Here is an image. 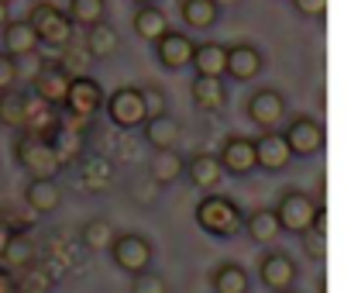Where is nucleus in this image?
Listing matches in <instances>:
<instances>
[{
  "mask_svg": "<svg viewBox=\"0 0 351 293\" xmlns=\"http://www.w3.org/2000/svg\"><path fill=\"white\" fill-rule=\"evenodd\" d=\"M14 159L28 173V180H56V173L62 169V163H59V156L52 149V141L45 134H35V131H28L25 138H18Z\"/></svg>",
  "mask_w": 351,
  "mask_h": 293,
  "instance_id": "f257e3e1",
  "label": "nucleus"
},
{
  "mask_svg": "<svg viewBox=\"0 0 351 293\" xmlns=\"http://www.w3.org/2000/svg\"><path fill=\"white\" fill-rule=\"evenodd\" d=\"M117 49H121L117 28H110L107 21L90 25V32H86V52H90L93 59H110V56H117Z\"/></svg>",
  "mask_w": 351,
  "mask_h": 293,
  "instance_id": "5701e85b",
  "label": "nucleus"
},
{
  "mask_svg": "<svg viewBox=\"0 0 351 293\" xmlns=\"http://www.w3.org/2000/svg\"><path fill=\"white\" fill-rule=\"evenodd\" d=\"M69 21L73 25H83V28H90V25H97V21H104V14H107V0H69Z\"/></svg>",
  "mask_w": 351,
  "mask_h": 293,
  "instance_id": "c756f323",
  "label": "nucleus"
},
{
  "mask_svg": "<svg viewBox=\"0 0 351 293\" xmlns=\"http://www.w3.org/2000/svg\"><path fill=\"white\" fill-rule=\"evenodd\" d=\"M28 25L35 28V35H38V42H42V45L62 49V45H69V42H73V21H69V14H66L62 8L49 4V0H38V4L32 8Z\"/></svg>",
  "mask_w": 351,
  "mask_h": 293,
  "instance_id": "7ed1b4c3",
  "label": "nucleus"
},
{
  "mask_svg": "<svg viewBox=\"0 0 351 293\" xmlns=\"http://www.w3.org/2000/svg\"><path fill=\"white\" fill-rule=\"evenodd\" d=\"M62 107H69L73 117H93L104 107V86L93 76H73Z\"/></svg>",
  "mask_w": 351,
  "mask_h": 293,
  "instance_id": "6e6552de",
  "label": "nucleus"
},
{
  "mask_svg": "<svg viewBox=\"0 0 351 293\" xmlns=\"http://www.w3.org/2000/svg\"><path fill=\"white\" fill-rule=\"evenodd\" d=\"M183 166H186V159L176 152V149H155V159H152V180H155L158 187L176 183V180L183 176Z\"/></svg>",
  "mask_w": 351,
  "mask_h": 293,
  "instance_id": "393cba45",
  "label": "nucleus"
},
{
  "mask_svg": "<svg viewBox=\"0 0 351 293\" xmlns=\"http://www.w3.org/2000/svg\"><path fill=\"white\" fill-rule=\"evenodd\" d=\"M183 173L193 180L197 190H214V187L224 180V169H221L217 156H210V152H197V156H190L186 166H183Z\"/></svg>",
  "mask_w": 351,
  "mask_h": 293,
  "instance_id": "dca6fc26",
  "label": "nucleus"
},
{
  "mask_svg": "<svg viewBox=\"0 0 351 293\" xmlns=\"http://www.w3.org/2000/svg\"><path fill=\"white\" fill-rule=\"evenodd\" d=\"M11 235H14V228H11V224H4V221H0V252H4V245L11 242Z\"/></svg>",
  "mask_w": 351,
  "mask_h": 293,
  "instance_id": "ea45409f",
  "label": "nucleus"
},
{
  "mask_svg": "<svg viewBox=\"0 0 351 293\" xmlns=\"http://www.w3.org/2000/svg\"><path fill=\"white\" fill-rule=\"evenodd\" d=\"M18 83V73H14V56L0 52V90H11Z\"/></svg>",
  "mask_w": 351,
  "mask_h": 293,
  "instance_id": "e433bc0d",
  "label": "nucleus"
},
{
  "mask_svg": "<svg viewBox=\"0 0 351 293\" xmlns=\"http://www.w3.org/2000/svg\"><path fill=\"white\" fill-rule=\"evenodd\" d=\"M190 97L200 110H221L228 104V90L221 76H193L190 83Z\"/></svg>",
  "mask_w": 351,
  "mask_h": 293,
  "instance_id": "f3484780",
  "label": "nucleus"
},
{
  "mask_svg": "<svg viewBox=\"0 0 351 293\" xmlns=\"http://www.w3.org/2000/svg\"><path fill=\"white\" fill-rule=\"evenodd\" d=\"M32 259H35V245H32L21 231H14V235H11V242L4 245V252H0V262L18 269V266H28Z\"/></svg>",
  "mask_w": 351,
  "mask_h": 293,
  "instance_id": "2f4dec72",
  "label": "nucleus"
},
{
  "mask_svg": "<svg viewBox=\"0 0 351 293\" xmlns=\"http://www.w3.org/2000/svg\"><path fill=\"white\" fill-rule=\"evenodd\" d=\"M131 4H138V8H145V4H155V0H131Z\"/></svg>",
  "mask_w": 351,
  "mask_h": 293,
  "instance_id": "37998d69",
  "label": "nucleus"
},
{
  "mask_svg": "<svg viewBox=\"0 0 351 293\" xmlns=\"http://www.w3.org/2000/svg\"><path fill=\"white\" fill-rule=\"evenodd\" d=\"M0 32H4V52L8 56H25V52H38L42 49V42H38L35 28L28 25V18L25 21H8Z\"/></svg>",
  "mask_w": 351,
  "mask_h": 293,
  "instance_id": "aec40b11",
  "label": "nucleus"
},
{
  "mask_svg": "<svg viewBox=\"0 0 351 293\" xmlns=\"http://www.w3.org/2000/svg\"><path fill=\"white\" fill-rule=\"evenodd\" d=\"M217 163H221L224 173L248 176V173L255 169V145H252V138H245V134H228Z\"/></svg>",
  "mask_w": 351,
  "mask_h": 293,
  "instance_id": "4468645a",
  "label": "nucleus"
},
{
  "mask_svg": "<svg viewBox=\"0 0 351 293\" xmlns=\"http://www.w3.org/2000/svg\"><path fill=\"white\" fill-rule=\"evenodd\" d=\"M210 286L214 293H248V272L238 262H221L210 272Z\"/></svg>",
  "mask_w": 351,
  "mask_h": 293,
  "instance_id": "b1692460",
  "label": "nucleus"
},
{
  "mask_svg": "<svg viewBox=\"0 0 351 293\" xmlns=\"http://www.w3.org/2000/svg\"><path fill=\"white\" fill-rule=\"evenodd\" d=\"M152 45H155V59H158L165 69H186L190 59H193V49H197L183 32H172V28L162 32Z\"/></svg>",
  "mask_w": 351,
  "mask_h": 293,
  "instance_id": "f8f14e48",
  "label": "nucleus"
},
{
  "mask_svg": "<svg viewBox=\"0 0 351 293\" xmlns=\"http://www.w3.org/2000/svg\"><path fill=\"white\" fill-rule=\"evenodd\" d=\"M42 66H45V56H38V52L14 56V73H18V80H21V83H32V80L42 73Z\"/></svg>",
  "mask_w": 351,
  "mask_h": 293,
  "instance_id": "72a5a7b5",
  "label": "nucleus"
},
{
  "mask_svg": "<svg viewBox=\"0 0 351 293\" xmlns=\"http://www.w3.org/2000/svg\"><path fill=\"white\" fill-rule=\"evenodd\" d=\"M258 276H262L265 290L282 293V290H293L300 269H296V262H293L289 255H282V252H269V255L262 259V266H258Z\"/></svg>",
  "mask_w": 351,
  "mask_h": 293,
  "instance_id": "2eb2a0df",
  "label": "nucleus"
},
{
  "mask_svg": "<svg viewBox=\"0 0 351 293\" xmlns=\"http://www.w3.org/2000/svg\"><path fill=\"white\" fill-rule=\"evenodd\" d=\"M286 145H289V152L293 156H317L324 149V128L313 121V117H296L286 124L282 131Z\"/></svg>",
  "mask_w": 351,
  "mask_h": 293,
  "instance_id": "9d476101",
  "label": "nucleus"
},
{
  "mask_svg": "<svg viewBox=\"0 0 351 293\" xmlns=\"http://www.w3.org/2000/svg\"><path fill=\"white\" fill-rule=\"evenodd\" d=\"M245 231H248V238L255 242V245H272L279 235H282V228H279V218H276V211H269V207H258V211H252L248 218H245V224H241Z\"/></svg>",
  "mask_w": 351,
  "mask_h": 293,
  "instance_id": "412c9836",
  "label": "nucleus"
},
{
  "mask_svg": "<svg viewBox=\"0 0 351 293\" xmlns=\"http://www.w3.org/2000/svg\"><path fill=\"white\" fill-rule=\"evenodd\" d=\"M80 242H83V248H90V252H104V248H110V242H114V224H110L107 218H90V221L83 224V231H80Z\"/></svg>",
  "mask_w": 351,
  "mask_h": 293,
  "instance_id": "cd10ccee",
  "label": "nucleus"
},
{
  "mask_svg": "<svg viewBox=\"0 0 351 293\" xmlns=\"http://www.w3.org/2000/svg\"><path fill=\"white\" fill-rule=\"evenodd\" d=\"M69 80L73 73L62 66V62H45L42 73L32 80V90L38 100H45L49 107H62L66 104V93H69Z\"/></svg>",
  "mask_w": 351,
  "mask_h": 293,
  "instance_id": "0eeeda50",
  "label": "nucleus"
},
{
  "mask_svg": "<svg viewBox=\"0 0 351 293\" xmlns=\"http://www.w3.org/2000/svg\"><path fill=\"white\" fill-rule=\"evenodd\" d=\"M248 117H252V124H258L262 131H272L282 117H286V97L279 93V90H255L252 97H248Z\"/></svg>",
  "mask_w": 351,
  "mask_h": 293,
  "instance_id": "9b49d317",
  "label": "nucleus"
},
{
  "mask_svg": "<svg viewBox=\"0 0 351 293\" xmlns=\"http://www.w3.org/2000/svg\"><path fill=\"white\" fill-rule=\"evenodd\" d=\"M4 4H11V0H4Z\"/></svg>",
  "mask_w": 351,
  "mask_h": 293,
  "instance_id": "a18cd8bd",
  "label": "nucleus"
},
{
  "mask_svg": "<svg viewBox=\"0 0 351 293\" xmlns=\"http://www.w3.org/2000/svg\"><path fill=\"white\" fill-rule=\"evenodd\" d=\"M224 62H228V45L221 42H204L193 49L190 66L197 69V76H224Z\"/></svg>",
  "mask_w": 351,
  "mask_h": 293,
  "instance_id": "4be33fe9",
  "label": "nucleus"
},
{
  "mask_svg": "<svg viewBox=\"0 0 351 293\" xmlns=\"http://www.w3.org/2000/svg\"><path fill=\"white\" fill-rule=\"evenodd\" d=\"M262 69H265V56H262V49H258V45H252V42L228 45L224 76H231V80H238V83H248V80H255Z\"/></svg>",
  "mask_w": 351,
  "mask_h": 293,
  "instance_id": "1a4fd4ad",
  "label": "nucleus"
},
{
  "mask_svg": "<svg viewBox=\"0 0 351 293\" xmlns=\"http://www.w3.org/2000/svg\"><path fill=\"white\" fill-rule=\"evenodd\" d=\"M214 4H217V8H221V4L228 8V4H238V0H214Z\"/></svg>",
  "mask_w": 351,
  "mask_h": 293,
  "instance_id": "79ce46f5",
  "label": "nucleus"
},
{
  "mask_svg": "<svg viewBox=\"0 0 351 293\" xmlns=\"http://www.w3.org/2000/svg\"><path fill=\"white\" fill-rule=\"evenodd\" d=\"M131 293H165V279L152 269L145 272H134V283H131Z\"/></svg>",
  "mask_w": 351,
  "mask_h": 293,
  "instance_id": "f704fd0d",
  "label": "nucleus"
},
{
  "mask_svg": "<svg viewBox=\"0 0 351 293\" xmlns=\"http://www.w3.org/2000/svg\"><path fill=\"white\" fill-rule=\"evenodd\" d=\"M18 286H14V276L8 272V269H0V293H14Z\"/></svg>",
  "mask_w": 351,
  "mask_h": 293,
  "instance_id": "58836bf2",
  "label": "nucleus"
},
{
  "mask_svg": "<svg viewBox=\"0 0 351 293\" xmlns=\"http://www.w3.org/2000/svg\"><path fill=\"white\" fill-rule=\"evenodd\" d=\"M193 218H197V224H200L207 235H214V238H231V235H238L241 224H245L241 207H238L231 197H221V194L204 197V200L197 204Z\"/></svg>",
  "mask_w": 351,
  "mask_h": 293,
  "instance_id": "f03ea898",
  "label": "nucleus"
},
{
  "mask_svg": "<svg viewBox=\"0 0 351 293\" xmlns=\"http://www.w3.org/2000/svg\"><path fill=\"white\" fill-rule=\"evenodd\" d=\"M49 141H52V149H56V156H59V163L66 166L73 156H80V149H83V138L76 134V131H56V134H45Z\"/></svg>",
  "mask_w": 351,
  "mask_h": 293,
  "instance_id": "473e14b6",
  "label": "nucleus"
},
{
  "mask_svg": "<svg viewBox=\"0 0 351 293\" xmlns=\"http://www.w3.org/2000/svg\"><path fill=\"white\" fill-rule=\"evenodd\" d=\"M282 293H293V290H282Z\"/></svg>",
  "mask_w": 351,
  "mask_h": 293,
  "instance_id": "c03bdc74",
  "label": "nucleus"
},
{
  "mask_svg": "<svg viewBox=\"0 0 351 293\" xmlns=\"http://www.w3.org/2000/svg\"><path fill=\"white\" fill-rule=\"evenodd\" d=\"M300 238H303L306 255H310L313 262H324V255H327V214L317 211L313 224H310L306 231H300Z\"/></svg>",
  "mask_w": 351,
  "mask_h": 293,
  "instance_id": "c85d7f7f",
  "label": "nucleus"
},
{
  "mask_svg": "<svg viewBox=\"0 0 351 293\" xmlns=\"http://www.w3.org/2000/svg\"><path fill=\"white\" fill-rule=\"evenodd\" d=\"M0 124L8 128H25V93L11 90H0Z\"/></svg>",
  "mask_w": 351,
  "mask_h": 293,
  "instance_id": "7c9ffc66",
  "label": "nucleus"
},
{
  "mask_svg": "<svg viewBox=\"0 0 351 293\" xmlns=\"http://www.w3.org/2000/svg\"><path fill=\"white\" fill-rule=\"evenodd\" d=\"M317 211H320V207H317L306 194H300V190H286L282 200H279V207H276V218H279V228H282V231L300 235V231H306V228L313 224Z\"/></svg>",
  "mask_w": 351,
  "mask_h": 293,
  "instance_id": "423d86ee",
  "label": "nucleus"
},
{
  "mask_svg": "<svg viewBox=\"0 0 351 293\" xmlns=\"http://www.w3.org/2000/svg\"><path fill=\"white\" fill-rule=\"evenodd\" d=\"M14 293H18V290H14Z\"/></svg>",
  "mask_w": 351,
  "mask_h": 293,
  "instance_id": "49530a36",
  "label": "nucleus"
},
{
  "mask_svg": "<svg viewBox=\"0 0 351 293\" xmlns=\"http://www.w3.org/2000/svg\"><path fill=\"white\" fill-rule=\"evenodd\" d=\"M252 145H255V169L282 173V169L289 166V159H293L286 138H282V134H276V131H265V134H262V138H255Z\"/></svg>",
  "mask_w": 351,
  "mask_h": 293,
  "instance_id": "ddd939ff",
  "label": "nucleus"
},
{
  "mask_svg": "<svg viewBox=\"0 0 351 293\" xmlns=\"http://www.w3.org/2000/svg\"><path fill=\"white\" fill-rule=\"evenodd\" d=\"M145 141L152 149H176L180 141V121L172 114H155V117H145Z\"/></svg>",
  "mask_w": 351,
  "mask_h": 293,
  "instance_id": "a211bd4d",
  "label": "nucleus"
},
{
  "mask_svg": "<svg viewBox=\"0 0 351 293\" xmlns=\"http://www.w3.org/2000/svg\"><path fill=\"white\" fill-rule=\"evenodd\" d=\"M25 204L35 211V214H52L59 204H62V190L56 180H28L25 187Z\"/></svg>",
  "mask_w": 351,
  "mask_h": 293,
  "instance_id": "6ab92c4d",
  "label": "nucleus"
},
{
  "mask_svg": "<svg viewBox=\"0 0 351 293\" xmlns=\"http://www.w3.org/2000/svg\"><path fill=\"white\" fill-rule=\"evenodd\" d=\"M162 32H169V21H165V14H162L155 4H145V8H138V14H134V35H138V38H145V42H155Z\"/></svg>",
  "mask_w": 351,
  "mask_h": 293,
  "instance_id": "bb28decb",
  "label": "nucleus"
},
{
  "mask_svg": "<svg viewBox=\"0 0 351 293\" xmlns=\"http://www.w3.org/2000/svg\"><path fill=\"white\" fill-rule=\"evenodd\" d=\"M107 117H110L117 128H124V131L141 128L145 117H148V110H145V104H141V90H138V86H117V90L107 97Z\"/></svg>",
  "mask_w": 351,
  "mask_h": 293,
  "instance_id": "39448f33",
  "label": "nucleus"
},
{
  "mask_svg": "<svg viewBox=\"0 0 351 293\" xmlns=\"http://www.w3.org/2000/svg\"><path fill=\"white\" fill-rule=\"evenodd\" d=\"M293 8L303 18H324L327 14V0H293Z\"/></svg>",
  "mask_w": 351,
  "mask_h": 293,
  "instance_id": "4c0bfd02",
  "label": "nucleus"
},
{
  "mask_svg": "<svg viewBox=\"0 0 351 293\" xmlns=\"http://www.w3.org/2000/svg\"><path fill=\"white\" fill-rule=\"evenodd\" d=\"M107 252H110L114 266H117V269H124L128 276L152 269V255H155L152 242H148L145 235H138V231H128V235H114V242H110V248H107Z\"/></svg>",
  "mask_w": 351,
  "mask_h": 293,
  "instance_id": "20e7f679",
  "label": "nucleus"
},
{
  "mask_svg": "<svg viewBox=\"0 0 351 293\" xmlns=\"http://www.w3.org/2000/svg\"><path fill=\"white\" fill-rule=\"evenodd\" d=\"M138 90H141V104H145L148 117H155V114H165V110H169L165 93H162L158 86H138Z\"/></svg>",
  "mask_w": 351,
  "mask_h": 293,
  "instance_id": "c9c22d12",
  "label": "nucleus"
},
{
  "mask_svg": "<svg viewBox=\"0 0 351 293\" xmlns=\"http://www.w3.org/2000/svg\"><path fill=\"white\" fill-rule=\"evenodd\" d=\"M11 21V14H8V4H4V0H0V28H4Z\"/></svg>",
  "mask_w": 351,
  "mask_h": 293,
  "instance_id": "a19ab883",
  "label": "nucleus"
},
{
  "mask_svg": "<svg viewBox=\"0 0 351 293\" xmlns=\"http://www.w3.org/2000/svg\"><path fill=\"white\" fill-rule=\"evenodd\" d=\"M180 14H183V25H186V28L207 32V28H214V21H217V4H214V0H183Z\"/></svg>",
  "mask_w": 351,
  "mask_h": 293,
  "instance_id": "a878e982",
  "label": "nucleus"
}]
</instances>
